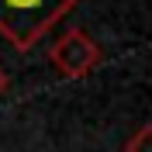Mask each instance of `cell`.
Wrapping results in <instances>:
<instances>
[{
    "instance_id": "cell-4",
    "label": "cell",
    "mask_w": 152,
    "mask_h": 152,
    "mask_svg": "<svg viewBox=\"0 0 152 152\" xmlns=\"http://www.w3.org/2000/svg\"><path fill=\"white\" fill-rule=\"evenodd\" d=\"M7 83H10V80H7V73H4V69H0V94H4V90H7Z\"/></svg>"
},
{
    "instance_id": "cell-3",
    "label": "cell",
    "mask_w": 152,
    "mask_h": 152,
    "mask_svg": "<svg viewBox=\"0 0 152 152\" xmlns=\"http://www.w3.org/2000/svg\"><path fill=\"white\" fill-rule=\"evenodd\" d=\"M124 152H152V124H142V128L128 138Z\"/></svg>"
},
{
    "instance_id": "cell-2",
    "label": "cell",
    "mask_w": 152,
    "mask_h": 152,
    "mask_svg": "<svg viewBox=\"0 0 152 152\" xmlns=\"http://www.w3.org/2000/svg\"><path fill=\"white\" fill-rule=\"evenodd\" d=\"M48 62L59 76L66 80H80V76H90L100 66V45L80 28H69L52 42L48 48Z\"/></svg>"
},
{
    "instance_id": "cell-1",
    "label": "cell",
    "mask_w": 152,
    "mask_h": 152,
    "mask_svg": "<svg viewBox=\"0 0 152 152\" xmlns=\"http://www.w3.org/2000/svg\"><path fill=\"white\" fill-rule=\"evenodd\" d=\"M80 0H0V35L18 52L35 48Z\"/></svg>"
}]
</instances>
